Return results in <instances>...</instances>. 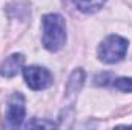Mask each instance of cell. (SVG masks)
<instances>
[{
  "mask_svg": "<svg viewBox=\"0 0 132 130\" xmlns=\"http://www.w3.org/2000/svg\"><path fill=\"white\" fill-rule=\"evenodd\" d=\"M42 26H43V35H42V43L43 46L51 51L57 52L60 51L66 43V23L65 18L60 14H46L42 18Z\"/></svg>",
  "mask_w": 132,
  "mask_h": 130,
  "instance_id": "cell-1",
  "label": "cell"
},
{
  "mask_svg": "<svg viewBox=\"0 0 132 130\" xmlns=\"http://www.w3.org/2000/svg\"><path fill=\"white\" fill-rule=\"evenodd\" d=\"M126 52H128V40L120 35L106 37L97 49L98 60L106 64H114V63L121 61Z\"/></svg>",
  "mask_w": 132,
  "mask_h": 130,
  "instance_id": "cell-2",
  "label": "cell"
},
{
  "mask_svg": "<svg viewBox=\"0 0 132 130\" xmlns=\"http://www.w3.org/2000/svg\"><path fill=\"white\" fill-rule=\"evenodd\" d=\"M23 78H25L28 87L32 89V90L48 89L54 81L52 73L46 67H42V66H26V67H23Z\"/></svg>",
  "mask_w": 132,
  "mask_h": 130,
  "instance_id": "cell-3",
  "label": "cell"
},
{
  "mask_svg": "<svg viewBox=\"0 0 132 130\" xmlns=\"http://www.w3.org/2000/svg\"><path fill=\"white\" fill-rule=\"evenodd\" d=\"M25 97L20 92L12 94L8 99V110H6V124L5 127L8 129H17L22 126L23 118H25Z\"/></svg>",
  "mask_w": 132,
  "mask_h": 130,
  "instance_id": "cell-4",
  "label": "cell"
},
{
  "mask_svg": "<svg viewBox=\"0 0 132 130\" xmlns=\"http://www.w3.org/2000/svg\"><path fill=\"white\" fill-rule=\"evenodd\" d=\"M25 61V57L22 54H12L8 58H5V61L0 64V75L5 78H12L19 73V70L22 69Z\"/></svg>",
  "mask_w": 132,
  "mask_h": 130,
  "instance_id": "cell-5",
  "label": "cell"
},
{
  "mask_svg": "<svg viewBox=\"0 0 132 130\" xmlns=\"http://www.w3.org/2000/svg\"><path fill=\"white\" fill-rule=\"evenodd\" d=\"M83 81H85V72H83V69H75L72 72V75L69 77L68 87H66V94L69 97H74L75 94H78V90L83 86Z\"/></svg>",
  "mask_w": 132,
  "mask_h": 130,
  "instance_id": "cell-6",
  "label": "cell"
},
{
  "mask_svg": "<svg viewBox=\"0 0 132 130\" xmlns=\"http://www.w3.org/2000/svg\"><path fill=\"white\" fill-rule=\"evenodd\" d=\"M106 0H72V3L77 6L78 11L85 14H94L103 8Z\"/></svg>",
  "mask_w": 132,
  "mask_h": 130,
  "instance_id": "cell-7",
  "label": "cell"
},
{
  "mask_svg": "<svg viewBox=\"0 0 132 130\" xmlns=\"http://www.w3.org/2000/svg\"><path fill=\"white\" fill-rule=\"evenodd\" d=\"M112 86L121 92H132V78L123 77V78H114Z\"/></svg>",
  "mask_w": 132,
  "mask_h": 130,
  "instance_id": "cell-8",
  "label": "cell"
},
{
  "mask_svg": "<svg viewBox=\"0 0 132 130\" xmlns=\"http://www.w3.org/2000/svg\"><path fill=\"white\" fill-rule=\"evenodd\" d=\"M26 127L28 129L29 127H57V124L52 123V121H37V119H34V121L26 124Z\"/></svg>",
  "mask_w": 132,
  "mask_h": 130,
  "instance_id": "cell-9",
  "label": "cell"
}]
</instances>
